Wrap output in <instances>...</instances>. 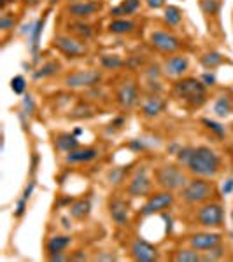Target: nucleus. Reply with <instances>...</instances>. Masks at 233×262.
Listing matches in <instances>:
<instances>
[{
	"instance_id": "nucleus-1",
	"label": "nucleus",
	"mask_w": 233,
	"mask_h": 262,
	"mask_svg": "<svg viewBox=\"0 0 233 262\" xmlns=\"http://www.w3.org/2000/svg\"><path fill=\"white\" fill-rule=\"evenodd\" d=\"M221 168V157L216 150H212L211 147H197L193 150L190 163H188V170L190 173H193L195 177L200 178H214L219 173Z\"/></svg>"
},
{
	"instance_id": "nucleus-2",
	"label": "nucleus",
	"mask_w": 233,
	"mask_h": 262,
	"mask_svg": "<svg viewBox=\"0 0 233 262\" xmlns=\"http://www.w3.org/2000/svg\"><path fill=\"white\" fill-rule=\"evenodd\" d=\"M154 180L163 191H179L188 184V177L176 164H163L154 171Z\"/></svg>"
},
{
	"instance_id": "nucleus-3",
	"label": "nucleus",
	"mask_w": 233,
	"mask_h": 262,
	"mask_svg": "<svg viewBox=\"0 0 233 262\" xmlns=\"http://www.w3.org/2000/svg\"><path fill=\"white\" fill-rule=\"evenodd\" d=\"M214 194V185L207 178H195L190 180L183 189H181V198L188 205H202L209 201Z\"/></svg>"
},
{
	"instance_id": "nucleus-4",
	"label": "nucleus",
	"mask_w": 233,
	"mask_h": 262,
	"mask_svg": "<svg viewBox=\"0 0 233 262\" xmlns=\"http://www.w3.org/2000/svg\"><path fill=\"white\" fill-rule=\"evenodd\" d=\"M174 93H176L177 98H181L183 102L190 103L193 107H200L207 98L205 84L197 81V79H183V81L176 82Z\"/></svg>"
},
{
	"instance_id": "nucleus-5",
	"label": "nucleus",
	"mask_w": 233,
	"mask_h": 262,
	"mask_svg": "<svg viewBox=\"0 0 233 262\" xmlns=\"http://www.w3.org/2000/svg\"><path fill=\"white\" fill-rule=\"evenodd\" d=\"M223 206L218 203H207V205H202L197 212V220L200 222V226L204 227H219L223 226Z\"/></svg>"
},
{
	"instance_id": "nucleus-6",
	"label": "nucleus",
	"mask_w": 233,
	"mask_h": 262,
	"mask_svg": "<svg viewBox=\"0 0 233 262\" xmlns=\"http://www.w3.org/2000/svg\"><path fill=\"white\" fill-rule=\"evenodd\" d=\"M174 194L172 191H163V192H158V194L151 196L149 199L146 201V205L142 206L140 210V215L142 217H149V215H154V213L158 212H163L167 210L169 206L174 205Z\"/></svg>"
},
{
	"instance_id": "nucleus-7",
	"label": "nucleus",
	"mask_w": 233,
	"mask_h": 262,
	"mask_svg": "<svg viewBox=\"0 0 233 262\" xmlns=\"http://www.w3.org/2000/svg\"><path fill=\"white\" fill-rule=\"evenodd\" d=\"M102 81L100 72L97 70H79L74 72V74L67 75L65 77V86L72 89L77 88H91V86H97Z\"/></svg>"
},
{
	"instance_id": "nucleus-8",
	"label": "nucleus",
	"mask_w": 233,
	"mask_h": 262,
	"mask_svg": "<svg viewBox=\"0 0 233 262\" xmlns=\"http://www.w3.org/2000/svg\"><path fill=\"white\" fill-rule=\"evenodd\" d=\"M151 187H153V182H151L149 175H147V170L142 166L133 173L132 180H130L128 187H126V192L132 198H142V196L149 194Z\"/></svg>"
},
{
	"instance_id": "nucleus-9",
	"label": "nucleus",
	"mask_w": 233,
	"mask_h": 262,
	"mask_svg": "<svg viewBox=\"0 0 233 262\" xmlns=\"http://www.w3.org/2000/svg\"><path fill=\"white\" fill-rule=\"evenodd\" d=\"M53 46L68 58H79L86 53V46H84V44H81L77 39H72V37H67V35L54 37Z\"/></svg>"
},
{
	"instance_id": "nucleus-10",
	"label": "nucleus",
	"mask_w": 233,
	"mask_h": 262,
	"mask_svg": "<svg viewBox=\"0 0 233 262\" xmlns=\"http://www.w3.org/2000/svg\"><path fill=\"white\" fill-rule=\"evenodd\" d=\"M151 44L162 53H176L181 47V40L176 35L163 32V30H156V32L151 33Z\"/></svg>"
},
{
	"instance_id": "nucleus-11",
	"label": "nucleus",
	"mask_w": 233,
	"mask_h": 262,
	"mask_svg": "<svg viewBox=\"0 0 233 262\" xmlns=\"http://www.w3.org/2000/svg\"><path fill=\"white\" fill-rule=\"evenodd\" d=\"M102 9V4L97 2V0H81V2H74L67 7L68 16L75 19H84V18H90L93 16L97 11Z\"/></svg>"
},
{
	"instance_id": "nucleus-12",
	"label": "nucleus",
	"mask_w": 233,
	"mask_h": 262,
	"mask_svg": "<svg viewBox=\"0 0 233 262\" xmlns=\"http://www.w3.org/2000/svg\"><path fill=\"white\" fill-rule=\"evenodd\" d=\"M132 257L139 262H153L158 259V250L149 241L142 240V238H137L132 243Z\"/></svg>"
},
{
	"instance_id": "nucleus-13",
	"label": "nucleus",
	"mask_w": 233,
	"mask_h": 262,
	"mask_svg": "<svg viewBox=\"0 0 233 262\" xmlns=\"http://www.w3.org/2000/svg\"><path fill=\"white\" fill-rule=\"evenodd\" d=\"M109 215H111L112 222L116 226L123 227V226H128L130 222V206L126 201L119 198H114L111 203H109Z\"/></svg>"
},
{
	"instance_id": "nucleus-14",
	"label": "nucleus",
	"mask_w": 233,
	"mask_h": 262,
	"mask_svg": "<svg viewBox=\"0 0 233 262\" xmlns=\"http://www.w3.org/2000/svg\"><path fill=\"white\" fill-rule=\"evenodd\" d=\"M221 238L223 236L218 233H197L188 238V243L197 250H211L221 243Z\"/></svg>"
},
{
	"instance_id": "nucleus-15",
	"label": "nucleus",
	"mask_w": 233,
	"mask_h": 262,
	"mask_svg": "<svg viewBox=\"0 0 233 262\" xmlns=\"http://www.w3.org/2000/svg\"><path fill=\"white\" fill-rule=\"evenodd\" d=\"M188 70V58L176 54V56H170L169 60L163 63V72H165L169 77H181L183 74H186Z\"/></svg>"
},
{
	"instance_id": "nucleus-16",
	"label": "nucleus",
	"mask_w": 233,
	"mask_h": 262,
	"mask_svg": "<svg viewBox=\"0 0 233 262\" xmlns=\"http://www.w3.org/2000/svg\"><path fill=\"white\" fill-rule=\"evenodd\" d=\"M98 157V149L95 147H84V149H74L70 152H67L65 161L70 164H79V163H90V161L97 159Z\"/></svg>"
},
{
	"instance_id": "nucleus-17",
	"label": "nucleus",
	"mask_w": 233,
	"mask_h": 262,
	"mask_svg": "<svg viewBox=\"0 0 233 262\" xmlns=\"http://www.w3.org/2000/svg\"><path fill=\"white\" fill-rule=\"evenodd\" d=\"M165 100L158 95H153L142 103V116L151 119V117H156L158 114H162L165 110Z\"/></svg>"
},
{
	"instance_id": "nucleus-18",
	"label": "nucleus",
	"mask_w": 233,
	"mask_h": 262,
	"mask_svg": "<svg viewBox=\"0 0 233 262\" xmlns=\"http://www.w3.org/2000/svg\"><path fill=\"white\" fill-rule=\"evenodd\" d=\"M137 100H139V93H137L135 84L126 82V84H123L121 88H119L118 102L121 103V107H125V109H132V107L137 103Z\"/></svg>"
},
{
	"instance_id": "nucleus-19",
	"label": "nucleus",
	"mask_w": 233,
	"mask_h": 262,
	"mask_svg": "<svg viewBox=\"0 0 233 262\" xmlns=\"http://www.w3.org/2000/svg\"><path fill=\"white\" fill-rule=\"evenodd\" d=\"M70 238L68 236H60V234H54L47 240L46 243V250L49 255H54V254H63L67 250V247L70 245Z\"/></svg>"
},
{
	"instance_id": "nucleus-20",
	"label": "nucleus",
	"mask_w": 233,
	"mask_h": 262,
	"mask_svg": "<svg viewBox=\"0 0 233 262\" xmlns=\"http://www.w3.org/2000/svg\"><path fill=\"white\" fill-rule=\"evenodd\" d=\"M91 212V201L90 199H77L70 205V215L77 220H83L90 215Z\"/></svg>"
},
{
	"instance_id": "nucleus-21",
	"label": "nucleus",
	"mask_w": 233,
	"mask_h": 262,
	"mask_svg": "<svg viewBox=\"0 0 233 262\" xmlns=\"http://www.w3.org/2000/svg\"><path fill=\"white\" fill-rule=\"evenodd\" d=\"M140 5V0H125V2H121V5H118V7H112L111 9V16L112 18H119V16L123 14H133V12L139 9Z\"/></svg>"
},
{
	"instance_id": "nucleus-22",
	"label": "nucleus",
	"mask_w": 233,
	"mask_h": 262,
	"mask_svg": "<svg viewBox=\"0 0 233 262\" xmlns=\"http://www.w3.org/2000/svg\"><path fill=\"white\" fill-rule=\"evenodd\" d=\"M79 147V142L75 138V135H68V133H63V135L56 136V149L63 150V152H70V150L77 149Z\"/></svg>"
},
{
	"instance_id": "nucleus-23",
	"label": "nucleus",
	"mask_w": 233,
	"mask_h": 262,
	"mask_svg": "<svg viewBox=\"0 0 233 262\" xmlns=\"http://www.w3.org/2000/svg\"><path fill=\"white\" fill-rule=\"evenodd\" d=\"M133 28H135V23L128 21V19H121V18H116L114 21H111V25H109V32L118 33V35L133 32Z\"/></svg>"
},
{
	"instance_id": "nucleus-24",
	"label": "nucleus",
	"mask_w": 233,
	"mask_h": 262,
	"mask_svg": "<svg viewBox=\"0 0 233 262\" xmlns=\"http://www.w3.org/2000/svg\"><path fill=\"white\" fill-rule=\"evenodd\" d=\"M232 110H233V103H232V100H230L228 96H221V98L216 100V103H214L216 116L226 117V116L232 114Z\"/></svg>"
},
{
	"instance_id": "nucleus-25",
	"label": "nucleus",
	"mask_w": 233,
	"mask_h": 262,
	"mask_svg": "<svg viewBox=\"0 0 233 262\" xmlns=\"http://www.w3.org/2000/svg\"><path fill=\"white\" fill-rule=\"evenodd\" d=\"M174 261L176 262H197L202 261L200 254L197 252V248H188V250H177L174 255Z\"/></svg>"
},
{
	"instance_id": "nucleus-26",
	"label": "nucleus",
	"mask_w": 233,
	"mask_h": 262,
	"mask_svg": "<svg viewBox=\"0 0 233 262\" xmlns=\"http://www.w3.org/2000/svg\"><path fill=\"white\" fill-rule=\"evenodd\" d=\"M200 63L204 65L207 70H212V68L219 67V65L223 63V56L218 51H211V53H205L204 56L200 58Z\"/></svg>"
},
{
	"instance_id": "nucleus-27",
	"label": "nucleus",
	"mask_w": 233,
	"mask_h": 262,
	"mask_svg": "<svg viewBox=\"0 0 233 262\" xmlns=\"http://www.w3.org/2000/svg\"><path fill=\"white\" fill-rule=\"evenodd\" d=\"M163 19H165V23L169 26H177V25H181V21H183V12H181L177 7H174V5H169V7L165 9Z\"/></svg>"
},
{
	"instance_id": "nucleus-28",
	"label": "nucleus",
	"mask_w": 233,
	"mask_h": 262,
	"mask_svg": "<svg viewBox=\"0 0 233 262\" xmlns=\"http://www.w3.org/2000/svg\"><path fill=\"white\" fill-rule=\"evenodd\" d=\"M100 63L105 70H118V68L123 67V60L116 54H104L100 58Z\"/></svg>"
},
{
	"instance_id": "nucleus-29",
	"label": "nucleus",
	"mask_w": 233,
	"mask_h": 262,
	"mask_svg": "<svg viewBox=\"0 0 233 262\" xmlns=\"http://www.w3.org/2000/svg\"><path fill=\"white\" fill-rule=\"evenodd\" d=\"M58 68H60V65L54 63V61H49V63L42 65V67H40L37 72H33V77H35V79H46V77H51V75L56 74Z\"/></svg>"
},
{
	"instance_id": "nucleus-30",
	"label": "nucleus",
	"mask_w": 233,
	"mask_h": 262,
	"mask_svg": "<svg viewBox=\"0 0 233 262\" xmlns=\"http://www.w3.org/2000/svg\"><path fill=\"white\" fill-rule=\"evenodd\" d=\"M42 28H44V19H39L37 23H33V28H32V32H30V46H32L33 54L37 53V47H39V37H40Z\"/></svg>"
},
{
	"instance_id": "nucleus-31",
	"label": "nucleus",
	"mask_w": 233,
	"mask_h": 262,
	"mask_svg": "<svg viewBox=\"0 0 233 262\" xmlns=\"http://www.w3.org/2000/svg\"><path fill=\"white\" fill-rule=\"evenodd\" d=\"M219 7H221V2H219V0H200V9L209 16L218 14Z\"/></svg>"
},
{
	"instance_id": "nucleus-32",
	"label": "nucleus",
	"mask_w": 233,
	"mask_h": 262,
	"mask_svg": "<svg viewBox=\"0 0 233 262\" xmlns=\"http://www.w3.org/2000/svg\"><path fill=\"white\" fill-rule=\"evenodd\" d=\"M68 28L72 30L74 33H77L79 37H91V26L90 25H86V23H83V21H75V23H72V25H68Z\"/></svg>"
},
{
	"instance_id": "nucleus-33",
	"label": "nucleus",
	"mask_w": 233,
	"mask_h": 262,
	"mask_svg": "<svg viewBox=\"0 0 233 262\" xmlns=\"http://www.w3.org/2000/svg\"><path fill=\"white\" fill-rule=\"evenodd\" d=\"M193 147H183V149L177 152V161H179V164H183V166H188V163H190L191 156H193Z\"/></svg>"
},
{
	"instance_id": "nucleus-34",
	"label": "nucleus",
	"mask_w": 233,
	"mask_h": 262,
	"mask_svg": "<svg viewBox=\"0 0 233 262\" xmlns=\"http://www.w3.org/2000/svg\"><path fill=\"white\" fill-rule=\"evenodd\" d=\"M202 123L205 124V126L209 128L211 131H214L216 135L218 136H225L226 135V130H225V126H221L219 123H216V121H211V119H202Z\"/></svg>"
},
{
	"instance_id": "nucleus-35",
	"label": "nucleus",
	"mask_w": 233,
	"mask_h": 262,
	"mask_svg": "<svg viewBox=\"0 0 233 262\" xmlns=\"http://www.w3.org/2000/svg\"><path fill=\"white\" fill-rule=\"evenodd\" d=\"M11 88H12V91H14L16 95H21V93L26 89V81H25V77H21V75H16V77L11 81Z\"/></svg>"
},
{
	"instance_id": "nucleus-36",
	"label": "nucleus",
	"mask_w": 233,
	"mask_h": 262,
	"mask_svg": "<svg viewBox=\"0 0 233 262\" xmlns=\"http://www.w3.org/2000/svg\"><path fill=\"white\" fill-rule=\"evenodd\" d=\"M223 254H225V250H223V248L218 245V247L207 250V255H204V257H202V261H218V259L223 257Z\"/></svg>"
},
{
	"instance_id": "nucleus-37",
	"label": "nucleus",
	"mask_w": 233,
	"mask_h": 262,
	"mask_svg": "<svg viewBox=\"0 0 233 262\" xmlns=\"http://www.w3.org/2000/svg\"><path fill=\"white\" fill-rule=\"evenodd\" d=\"M93 109L91 107H77L72 114V119H83V117H90L93 116Z\"/></svg>"
},
{
	"instance_id": "nucleus-38",
	"label": "nucleus",
	"mask_w": 233,
	"mask_h": 262,
	"mask_svg": "<svg viewBox=\"0 0 233 262\" xmlns=\"http://www.w3.org/2000/svg\"><path fill=\"white\" fill-rule=\"evenodd\" d=\"M123 177H125V171L119 170V168H112V171L109 173V182L114 184V185H118V184H121L123 182Z\"/></svg>"
},
{
	"instance_id": "nucleus-39",
	"label": "nucleus",
	"mask_w": 233,
	"mask_h": 262,
	"mask_svg": "<svg viewBox=\"0 0 233 262\" xmlns=\"http://www.w3.org/2000/svg\"><path fill=\"white\" fill-rule=\"evenodd\" d=\"M0 28L2 30H11L14 28V18L9 14H2V18H0Z\"/></svg>"
},
{
	"instance_id": "nucleus-40",
	"label": "nucleus",
	"mask_w": 233,
	"mask_h": 262,
	"mask_svg": "<svg viewBox=\"0 0 233 262\" xmlns=\"http://www.w3.org/2000/svg\"><path fill=\"white\" fill-rule=\"evenodd\" d=\"M23 107H25L26 114H32L33 110H35V103H33V98L30 95L25 96V100H23Z\"/></svg>"
},
{
	"instance_id": "nucleus-41",
	"label": "nucleus",
	"mask_w": 233,
	"mask_h": 262,
	"mask_svg": "<svg viewBox=\"0 0 233 262\" xmlns=\"http://www.w3.org/2000/svg\"><path fill=\"white\" fill-rule=\"evenodd\" d=\"M25 210H26V199H25V198L18 199V203H16V212H14V215H16V217H21L23 213H25Z\"/></svg>"
},
{
	"instance_id": "nucleus-42",
	"label": "nucleus",
	"mask_w": 233,
	"mask_h": 262,
	"mask_svg": "<svg viewBox=\"0 0 233 262\" xmlns=\"http://www.w3.org/2000/svg\"><path fill=\"white\" fill-rule=\"evenodd\" d=\"M128 147H130L132 150H135V152H140V150L146 149V145H144L142 140H132V142L128 143Z\"/></svg>"
},
{
	"instance_id": "nucleus-43",
	"label": "nucleus",
	"mask_w": 233,
	"mask_h": 262,
	"mask_svg": "<svg viewBox=\"0 0 233 262\" xmlns=\"http://www.w3.org/2000/svg\"><path fill=\"white\" fill-rule=\"evenodd\" d=\"M223 194L225 196H228V194H232L233 192V178H228V180L225 182V184H223Z\"/></svg>"
},
{
	"instance_id": "nucleus-44",
	"label": "nucleus",
	"mask_w": 233,
	"mask_h": 262,
	"mask_svg": "<svg viewBox=\"0 0 233 262\" xmlns=\"http://www.w3.org/2000/svg\"><path fill=\"white\" fill-rule=\"evenodd\" d=\"M202 82L205 86H214L216 84V75L214 74H204L202 75Z\"/></svg>"
},
{
	"instance_id": "nucleus-45",
	"label": "nucleus",
	"mask_w": 233,
	"mask_h": 262,
	"mask_svg": "<svg viewBox=\"0 0 233 262\" xmlns=\"http://www.w3.org/2000/svg\"><path fill=\"white\" fill-rule=\"evenodd\" d=\"M147 75H149L151 81H154V79H158L160 77V67H149V70H147Z\"/></svg>"
},
{
	"instance_id": "nucleus-46",
	"label": "nucleus",
	"mask_w": 233,
	"mask_h": 262,
	"mask_svg": "<svg viewBox=\"0 0 233 262\" xmlns=\"http://www.w3.org/2000/svg\"><path fill=\"white\" fill-rule=\"evenodd\" d=\"M146 4L149 5L151 9H160V7H163L165 0H146Z\"/></svg>"
},
{
	"instance_id": "nucleus-47",
	"label": "nucleus",
	"mask_w": 233,
	"mask_h": 262,
	"mask_svg": "<svg viewBox=\"0 0 233 262\" xmlns=\"http://www.w3.org/2000/svg\"><path fill=\"white\" fill-rule=\"evenodd\" d=\"M33 189H35V182L32 180V182H30V184H28V185H26V187H25V192H23V198H25V199H28L30 196H32Z\"/></svg>"
},
{
	"instance_id": "nucleus-48",
	"label": "nucleus",
	"mask_w": 233,
	"mask_h": 262,
	"mask_svg": "<svg viewBox=\"0 0 233 262\" xmlns=\"http://www.w3.org/2000/svg\"><path fill=\"white\" fill-rule=\"evenodd\" d=\"M70 257H67V255H61V254H54V255H51L49 257V261H53V262H61V261H68Z\"/></svg>"
},
{
	"instance_id": "nucleus-49",
	"label": "nucleus",
	"mask_w": 233,
	"mask_h": 262,
	"mask_svg": "<svg viewBox=\"0 0 233 262\" xmlns=\"http://www.w3.org/2000/svg\"><path fill=\"white\" fill-rule=\"evenodd\" d=\"M95 261H116L114 255H97Z\"/></svg>"
},
{
	"instance_id": "nucleus-50",
	"label": "nucleus",
	"mask_w": 233,
	"mask_h": 262,
	"mask_svg": "<svg viewBox=\"0 0 233 262\" xmlns=\"http://www.w3.org/2000/svg\"><path fill=\"white\" fill-rule=\"evenodd\" d=\"M37 163H39V156H37V154H33V159H32V173L37 170Z\"/></svg>"
},
{
	"instance_id": "nucleus-51",
	"label": "nucleus",
	"mask_w": 233,
	"mask_h": 262,
	"mask_svg": "<svg viewBox=\"0 0 233 262\" xmlns=\"http://www.w3.org/2000/svg\"><path fill=\"white\" fill-rule=\"evenodd\" d=\"M72 261H86V255H83V254H75V255H72Z\"/></svg>"
},
{
	"instance_id": "nucleus-52",
	"label": "nucleus",
	"mask_w": 233,
	"mask_h": 262,
	"mask_svg": "<svg viewBox=\"0 0 233 262\" xmlns=\"http://www.w3.org/2000/svg\"><path fill=\"white\" fill-rule=\"evenodd\" d=\"M70 203H74V199H72V198H63L61 201H58V205L63 206V205H70Z\"/></svg>"
},
{
	"instance_id": "nucleus-53",
	"label": "nucleus",
	"mask_w": 233,
	"mask_h": 262,
	"mask_svg": "<svg viewBox=\"0 0 233 262\" xmlns=\"http://www.w3.org/2000/svg\"><path fill=\"white\" fill-rule=\"evenodd\" d=\"M26 4H30V5H35V4H39V0H25Z\"/></svg>"
},
{
	"instance_id": "nucleus-54",
	"label": "nucleus",
	"mask_w": 233,
	"mask_h": 262,
	"mask_svg": "<svg viewBox=\"0 0 233 262\" xmlns=\"http://www.w3.org/2000/svg\"><path fill=\"white\" fill-rule=\"evenodd\" d=\"M112 124H114V126H119V124H123V119H121V117H119V119H116Z\"/></svg>"
},
{
	"instance_id": "nucleus-55",
	"label": "nucleus",
	"mask_w": 233,
	"mask_h": 262,
	"mask_svg": "<svg viewBox=\"0 0 233 262\" xmlns=\"http://www.w3.org/2000/svg\"><path fill=\"white\" fill-rule=\"evenodd\" d=\"M81 133H83V130H81V128H77V130L74 131V135H75V136H77V135H81Z\"/></svg>"
},
{
	"instance_id": "nucleus-56",
	"label": "nucleus",
	"mask_w": 233,
	"mask_h": 262,
	"mask_svg": "<svg viewBox=\"0 0 233 262\" xmlns=\"http://www.w3.org/2000/svg\"><path fill=\"white\" fill-rule=\"evenodd\" d=\"M49 2H51V4H54V2H58V0H49Z\"/></svg>"
},
{
	"instance_id": "nucleus-57",
	"label": "nucleus",
	"mask_w": 233,
	"mask_h": 262,
	"mask_svg": "<svg viewBox=\"0 0 233 262\" xmlns=\"http://www.w3.org/2000/svg\"><path fill=\"white\" fill-rule=\"evenodd\" d=\"M232 219H233V213H232Z\"/></svg>"
}]
</instances>
